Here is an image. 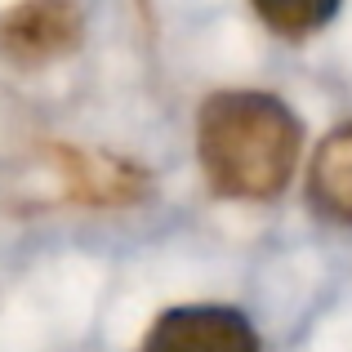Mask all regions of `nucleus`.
Instances as JSON below:
<instances>
[{
  "instance_id": "nucleus-1",
  "label": "nucleus",
  "mask_w": 352,
  "mask_h": 352,
  "mask_svg": "<svg viewBox=\"0 0 352 352\" xmlns=\"http://www.w3.org/2000/svg\"><path fill=\"white\" fill-rule=\"evenodd\" d=\"M303 125L281 98L258 89H223L206 98L197 152L210 188L232 201H267L290 183Z\"/></svg>"
},
{
  "instance_id": "nucleus-2",
  "label": "nucleus",
  "mask_w": 352,
  "mask_h": 352,
  "mask_svg": "<svg viewBox=\"0 0 352 352\" xmlns=\"http://www.w3.org/2000/svg\"><path fill=\"white\" fill-rule=\"evenodd\" d=\"M80 45V14L72 0H23L0 18V54L18 67H41Z\"/></svg>"
},
{
  "instance_id": "nucleus-3",
  "label": "nucleus",
  "mask_w": 352,
  "mask_h": 352,
  "mask_svg": "<svg viewBox=\"0 0 352 352\" xmlns=\"http://www.w3.org/2000/svg\"><path fill=\"white\" fill-rule=\"evenodd\" d=\"M138 352H258V335L236 308H174L147 330Z\"/></svg>"
},
{
  "instance_id": "nucleus-4",
  "label": "nucleus",
  "mask_w": 352,
  "mask_h": 352,
  "mask_svg": "<svg viewBox=\"0 0 352 352\" xmlns=\"http://www.w3.org/2000/svg\"><path fill=\"white\" fill-rule=\"evenodd\" d=\"M308 201L321 219L352 228V125L326 134L308 170Z\"/></svg>"
},
{
  "instance_id": "nucleus-5",
  "label": "nucleus",
  "mask_w": 352,
  "mask_h": 352,
  "mask_svg": "<svg viewBox=\"0 0 352 352\" xmlns=\"http://www.w3.org/2000/svg\"><path fill=\"white\" fill-rule=\"evenodd\" d=\"M250 5H254V14L263 18L276 36L299 41V36L317 32V27H326L330 18H335L339 0H250Z\"/></svg>"
}]
</instances>
